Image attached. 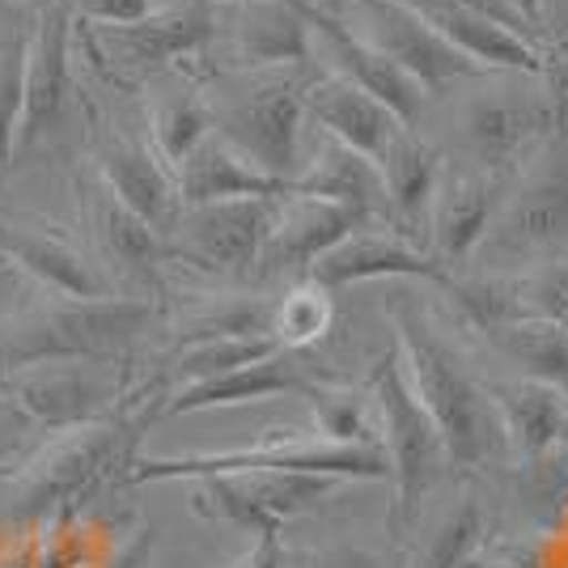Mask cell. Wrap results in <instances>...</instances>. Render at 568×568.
Segmentation results:
<instances>
[{"label": "cell", "mask_w": 568, "mask_h": 568, "mask_svg": "<svg viewBox=\"0 0 568 568\" xmlns=\"http://www.w3.org/2000/svg\"><path fill=\"white\" fill-rule=\"evenodd\" d=\"M390 318H395V335H399L395 353L403 361V374L442 437L446 463L458 471L497 463L500 454L509 450V442H505L488 386L467 369V361L454 353L450 339H442V332L428 323L416 302H407V297L395 302Z\"/></svg>", "instance_id": "6da1fadb"}, {"label": "cell", "mask_w": 568, "mask_h": 568, "mask_svg": "<svg viewBox=\"0 0 568 568\" xmlns=\"http://www.w3.org/2000/svg\"><path fill=\"white\" fill-rule=\"evenodd\" d=\"M153 302L144 297H94L26 310L0 327V382L48 361H111L153 323Z\"/></svg>", "instance_id": "7a4b0ae2"}, {"label": "cell", "mask_w": 568, "mask_h": 568, "mask_svg": "<svg viewBox=\"0 0 568 568\" xmlns=\"http://www.w3.org/2000/svg\"><path fill=\"white\" fill-rule=\"evenodd\" d=\"M568 255V128L509 179L505 200L479 242V263H544Z\"/></svg>", "instance_id": "3957f363"}, {"label": "cell", "mask_w": 568, "mask_h": 568, "mask_svg": "<svg viewBox=\"0 0 568 568\" xmlns=\"http://www.w3.org/2000/svg\"><path fill=\"white\" fill-rule=\"evenodd\" d=\"M242 471H297L327 475V479H390V463L378 446H335L318 433H284L263 437L242 450L179 454V458H141L128 467V484H158V479H204V475Z\"/></svg>", "instance_id": "277c9868"}, {"label": "cell", "mask_w": 568, "mask_h": 568, "mask_svg": "<svg viewBox=\"0 0 568 568\" xmlns=\"http://www.w3.org/2000/svg\"><path fill=\"white\" fill-rule=\"evenodd\" d=\"M153 420V412H132V403H119L111 416L90 420V425L60 428V437L48 442L39 458L18 475L22 484L26 509H51V505H69V500L90 497L102 488L111 475L136 463V442L141 428Z\"/></svg>", "instance_id": "5b68a950"}, {"label": "cell", "mask_w": 568, "mask_h": 568, "mask_svg": "<svg viewBox=\"0 0 568 568\" xmlns=\"http://www.w3.org/2000/svg\"><path fill=\"white\" fill-rule=\"evenodd\" d=\"M369 403L378 416V442L386 463H390V484H395L390 526L403 539L420 514V500L433 493V484L446 475L450 463H446L442 437L428 420V412L420 407L412 382L403 374V361L395 348L382 356L369 374Z\"/></svg>", "instance_id": "8992f818"}, {"label": "cell", "mask_w": 568, "mask_h": 568, "mask_svg": "<svg viewBox=\"0 0 568 568\" xmlns=\"http://www.w3.org/2000/svg\"><path fill=\"white\" fill-rule=\"evenodd\" d=\"M463 149L467 166H479L488 174L514 179L556 128V111L539 77L526 72H493L479 94L463 106Z\"/></svg>", "instance_id": "52a82bcc"}, {"label": "cell", "mask_w": 568, "mask_h": 568, "mask_svg": "<svg viewBox=\"0 0 568 568\" xmlns=\"http://www.w3.org/2000/svg\"><path fill=\"white\" fill-rule=\"evenodd\" d=\"M302 123H306V85L281 72H260L237 94L213 102L216 136L281 183H293L302 166Z\"/></svg>", "instance_id": "ba28073f"}, {"label": "cell", "mask_w": 568, "mask_h": 568, "mask_svg": "<svg viewBox=\"0 0 568 568\" xmlns=\"http://www.w3.org/2000/svg\"><path fill=\"white\" fill-rule=\"evenodd\" d=\"M128 374L106 361H48L4 378L9 403L43 428H72L111 416L123 399Z\"/></svg>", "instance_id": "9c48e42d"}, {"label": "cell", "mask_w": 568, "mask_h": 568, "mask_svg": "<svg viewBox=\"0 0 568 568\" xmlns=\"http://www.w3.org/2000/svg\"><path fill=\"white\" fill-rule=\"evenodd\" d=\"M361 22H365V43L390 55L403 72H412L428 94H437L442 85L454 81H484L493 72L471 64L458 48H450L433 26L403 0H353Z\"/></svg>", "instance_id": "30bf717a"}, {"label": "cell", "mask_w": 568, "mask_h": 568, "mask_svg": "<svg viewBox=\"0 0 568 568\" xmlns=\"http://www.w3.org/2000/svg\"><path fill=\"white\" fill-rule=\"evenodd\" d=\"M272 216H276V200H225V204L183 209L174 225V242L166 246L195 267L242 276L260 267Z\"/></svg>", "instance_id": "8fae6325"}, {"label": "cell", "mask_w": 568, "mask_h": 568, "mask_svg": "<svg viewBox=\"0 0 568 568\" xmlns=\"http://www.w3.org/2000/svg\"><path fill=\"white\" fill-rule=\"evenodd\" d=\"M230 64L246 72L306 69L314 60V26L302 9L281 0H230L216 4V34Z\"/></svg>", "instance_id": "7c38bea8"}, {"label": "cell", "mask_w": 568, "mask_h": 568, "mask_svg": "<svg viewBox=\"0 0 568 568\" xmlns=\"http://www.w3.org/2000/svg\"><path fill=\"white\" fill-rule=\"evenodd\" d=\"M505 187H509L505 174H488L479 166L442 170V183H437L433 209H428L425 246L446 272L454 263L475 260V251L505 200Z\"/></svg>", "instance_id": "4fadbf2b"}, {"label": "cell", "mask_w": 568, "mask_h": 568, "mask_svg": "<svg viewBox=\"0 0 568 568\" xmlns=\"http://www.w3.org/2000/svg\"><path fill=\"white\" fill-rule=\"evenodd\" d=\"M310 26H314V43H318L323 55L332 60L335 77H344V81H353L356 90H365L369 98H378L382 106L399 119L403 128L416 132V123L425 119L428 98H433L425 85H420L412 72H403L390 55H382L378 48H369L344 18H335L327 4L318 9V18H314Z\"/></svg>", "instance_id": "5bb4252c"}, {"label": "cell", "mask_w": 568, "mask_h": 568, "mask_svg": "<svg viewBox=\"0 0 568 568\" xmlns=\"http://www.w3.org/2000/svg\"><path fill=\"white\" fill-rule=\"evenodd\" d=\"M72 0H48L39 9V26L26 39V98L18 149H30L64 119L72 98V55H69Z\"/></svg>", "instance_id": "9a60e30c"}, {"label": "cell", "mask_w": 568, "mask_h": 568, "mask_svg": "<svg viewBox=\"0 0 568 568\" xmlns=\"http://www.w3.org/2000/svg\"><path fill=\"white\" fill-rule=\"evenodd\" d=\"M450 276L428 251L399 234H378L374 225L356 230L344 242H335L323 260L310 263L306 281L318 288H348L361 281H433L442 284Z\"/></svg>", "instance_id": "2e32d148"}, {"label": "cell", "mask_w": 568, "mask_h": 568, "mask_svg": "<svg viewBox=\"0 0 568 568\" xmlns=\"http://www.w3.org/2000/svg\"><path fill=\"white\" fill-rule=\"evenodd\" d=\"M106 51L132 69H162L170 60L195 55L213 43L216 4L213 0H179L170 9H149L141 22L98 26Z\"/></svg>", "instance_id": "e0dca14e"}, {"label": "cell", "mask_w": 568, "mask_h": 568, "mask_svg": "<svg viewBox=\"0 0 568 568\" xmlns=\"http://www.w3.org/2000/svg\"><path fill=\"white\" fill-rule=\"evenodd\" d=\"M369 221L344 204H327V200H314V195H281L276 200V216H272V230L263 242L260 272L284 276V272H302L306 276L310 263L323 260L335 242H344L348 234L365 230Z\"/></svg>", "instance_id": "ac0fdd59"}, {"label": "cell", "mask_w": 568, "mask_h": 568, "mask_svg": "<svg viewBox=\"0 0 568 568\" xmlns=\"http://www.w3.org/2000/svg\"><path fill=\"white\" fill-rule=\"evenodd\" d=\"M98 174H102V187L115 195L123 209L141 216L149 230L166 237L174 234L179 216H183V200H179V183H174V170L141 141H106L98 149Z\"/></svg>", "instance_id": "d6986e66"}, {"label": "cell", "mask_w": 568, "mask_h": 568, "mask_svg": "<svg viewBox=\"0 0 568 568\" xmlns=\"http://www.w3.org/2000/svg\"><path fill=\"white\" fill-rule=\"evenodd\" d=\"M442 170H446L442 149L412 128H403L378 158L382 191H386V225L407 242H416L420 251H428L425 225L437 183H442Z\"/></svg>", "instance_id": "ffe728a7"}, {"label": "cell", "mask_w": 568, "mask_h": 568, "mask_svg": "<svg viewBox=\"0 0 568 568\" xmlns=\"http://www.w3.org/2000/svg\"><path fill=\"white\" fill-rule=\"evenodd\" d=\"M323 378L310 374L297 353H276L255 365H242L234 374H221L209 382H191L166 395L158 416H187V412H213V407H242V403H263L276 395H310Z\"/></svg>", "instance_id": "44dd1931"}, {"label": "cell", "mask_w": 568, "mask_h": 568, "mask_svg": "<svg viewBox=\"0 0 568 568\" xmlns=\"http://www.w3.org/2000/svg\"><path fill=\"white\" fill-rule=\"evenodd\" d=\"M306 119L318 123V132L327 141L348 144V149H356L369 162H378L382 153H386V144L403 132V123L382 106L378 98L356 90L353 81H344L335 72L306 85Z\"/></svg>", "instance_id": "7402d4cb"}, {"label": "cell", "mask_w": 568, "mask_h": 568, "mask_svg": "<svg viewBox=\"0 0 568 568\" xmlns=\"http://www.w3.org/2000/svg\"><path fill=\"white\" fill-rule=\"evenodd\" d=\"M288 191L327 200V204H344V209L365 216L369 225H378V221L386 225V191H382L378 162L361 158L348 144L327 141V136L314 149V158L297 166Z\"/></svg>", "instance_id": "603a6c76"}, {"label": "cell", "mask_w": 568, "mask_h": 568, "mask_svg": "<svg viewBox=\"0 0 568 568\" xmlns=\"http://www.w3.org/2000/svg\"><path fill=\"white\" fill-rule=\"evenodd\" d=\"M174 183H179L183 209H204V204H225V200H281V195H288V183L255 170L216 132L209 141L195 144V153L174 170Z\"/></svg>", "instance_id": "cb8c5ba5"}, {"label": "cell", "mask_w": 568, "mask_h": 568, "mask_svg": "<svg viewBox=\"0 0 568 568\" xmlns=\"http://www.w3.org/2000/svg\"><path fill=\"white\" fill-rule=\"evenodd\" d=\"M0 255L22 267L30 281H39L43 288L72 297V302H94V297H111L106 276L81 251H72L69 242L43 234V230H22L0 221Z\"/></svg>", "instance_id": "d4e9b609"}, {"label": "cell", "mask_w": 568, "mask_h": 568, "mask_svg": "<svg viewBox=\"0 0 568 568\" xmlns=\"http://www.w3.org/2000/svg\"><path fill=\"white\" fill-rule=\"evenodd\" d=\"M488 395L497 403L509 450L521 454V458L556 450V442L568 433V399L547 382H497V386H488Z\"/></svg>", "instance_id": "484cf974"}, {"label": "cell", "mask_w": 568, "mask_h": 568, "mask_svg": "<svg viewBox=\"0 0 568 568\" xmlns=\"http://www.w3.org/2000/svg\"><path fill=\"white\" fill-rule=\"evenodd\" d=\"M90 216H94V237L102 260L115 267L119 276H132L141 284H158V263L166 260V237L149 230L132 209H123L106 187L90 195Z\"/></svg>", "instance_id": "4316f807"}, {"label": "cell", "mask_w": 568, "mask_h": 568, "mask_svg": "<svg viewBox=\"0 0 568 568\" xmlns=\"http://www.w3.org/2000/svg\"><path fill=\"white\" fill-rule=\"evenodd\" d=\"M442 288H446V297H450L458 323H463V327H471V332H479V335H488V339L526 318L521 281H514V276H500V272L446 276Z\"/></svg>", "instance_id": "83f0119b"}, {"label": "cell", "mask_w": 568, "mask_h": 568, "mask_svg": "<svg viewBox=\"0 0 568 568\" xmlns=\"http://www.w3.org/2000/svg\"><path fill=\"white\" fill-rule=\"evenodd\" d=\"M505 356H514L526 378L547 382L556 386L560 395L568 399V332L560 323H547V318H521L514 327L493 335Z\"/></svg>", "instance_id": "f1b7e54d"}, {"label": "cell", "mask_w": 568, "mask_h": 568, "mask_svg": "<svg viewBox=\"0 0 568 568\" xmlns=\"http://www.w3.org/2000/svg\"><path fill=\"white\" fill-rule=\"evenodd\" d=\"M149 128H153V153L170 170H179L195 153V144L213 136V102L204 94H191V90L170 94L153 106Z\"/></svg>", "instance_id": "f546056e"}, {"label": "cell", "mask_w": 568, "mask_h": 568, "mask_svg": "<svg viewBox=\"0 0 568 568\" xmlns=\"http://www.w3.org/2000/svg\"><path fill=\"white\" fill-rule=\"evenodd\" d=\"M314 407V433L323 442L335 446H378V416H374V403L369 395H353V390H339L335 382H318L306 395Z\"/></svg>", "instance_id": "4dcf8cb0"}, {"label": "cell", "mask_w": 568, "mask_h": 568, "mask_svg": "<svg viewBox=\"0 0 568 568\" xmlns=\"http://www.w3.org/2000/svg\"><path fill=\"white\" fill-rule=\"evenodd\" d=\"M276 353H288L276 344V335H230V339H200V344H183V353L174 361L179 386L191 382H209L221 374H234L242 365H255Z\"/></svg>", "instance_id": "1f68e13d"}, {"label": "cell", "mask_w": 568, "mask_h": 568, "mask_svg": "<svg viewBox=\"0 0 568 568\" xmlns=\"http://www.w3.org/2000/svg\"><path fill=\"white\" fill-rule=\"evenodd\" d=\"M332 318H335L332 293L306 281L297 284V288H288L281 302H276V310H272V335H276L281 348L302 353V348L318 344L323 335L332 332Z\"/></svg>", "instance_id": "d6a6232c"}, {"label": "cell", "mask_w": 568, "mask_h": 568, "mask_svg": "<svg viewBox=\"0 0 568 568\" xmlns=\"http://www.w3.org/2000/svg\"><path fill=\"white\" fill-rule=\"evenodd\" d=\"M484 539V509L479 500H458L446 518L433 526L425 547L416 551L412 568H463Z\"/></svg>", "instance_id": "836d02e7"}, {"label": "cell", "mask_w": 568, "mask_h": 568, "mask_svg": "<svg viewBox=\"0 0 568 568\" xmlns=\"http://www.w3.org/2000/svg\"><path fill=\"white\" fill-rule=\"evenodd\" d=\"M26 98V34L0 43V179L13 166L18 153V128H22Z\"/></svg>", "instance_id": "e575fe53"}, {"label": "cell", "mask_w": 568, "mask_h": 568, "mask_svg": "<svg viewBox=\"0 0 568 568\" xmlns=\"http://www.w3.org/2000/svg\"><path fill=\"white\" fill-rule=\"evenodd\" d=\"M521 302L526 318L560 323V314L568 310V255L544 260L530 276H521Z\"/></svg>", "instance_id": "d590c367"}, {"label": "cell", "mask_w": 568, "mask_h": 568, "mask_svg": "<svg viewBox=\"0 0 568 568\" xmlns=\"http://www.w3.org/2000/svg\"><path fill=\"white\" fill-rule=\"evenodd\" d=\"M535 48H539V55L568 51V0H539V9H535Z\"/></svg>", "instance_id": "8d00e7d4"}, {"label": "cell", "mask_w": 568, "mask_h": 568, "mask_svg": "<svg viewBox=\"0 0 568 568\" xmlns=\"http://www.w3.org/2000/svg\"><path fill=\"white\" fill-rule=\"evenodd\" d=\"M85 18H94L98 26H123L141 22L144 13L153 9V0H72Z\"/></svg>", "instance_id": "74e56055"}, {"label": "cell", "mask_w": 568, "mask_h": 568, "mask_svg": "<svg viewBox=\"0 0 568 568\" xmlns=\"http://www.w3.org/2000/svg\"><path fill=\"white\" fill-rule=\"evenodd\" d=\"M539 81H544L547 98H551L556 128H568V51H551V55H544Z\"/></svg>", "instance_id": "f35d334b"}, {"label": "cell", "mask_w": 568, "mask_h": 568, "mask_svg": "<svg viewBox=\"0 0 568 568\" xmlns=\"http://www.w3.org/2000/svg\"><path fill=\"white\" fill-rule=\"evenodd\" d=\"M230 568H284V539L281 526L255 530V544L246 547Z\"/></svg>", "instance_id": "ab89813d"}, {"label": "cell", "mask_w": 568, "mask_h": 568, "mask_svg": "<svg viewBox=\"0 0 568 568\" xmlns=\"http://www.w3.org/2000/svg\"><path fill=\"white\" fill-rule=\"evenodd\" d=\"M314 568H386V560L365 551V547H332L314 560Z\"/></svg>", "instance_id": "60d3db41"}, {"label": "cell", "mask_w": 568, "mask_h": 568, "mask_svg": "<svg viewBox=\"0 0 568 568\" xmlns=\"http://www.w3.org/2000/svg\"><path fill=\"white\" fill-rule=\"evenodd\" d=\"M463 568H530V565H521V560H500V556H484V560H479V556H471Z\"/></svg>", "instance_id": "b9f144b4"}, {"label": "cell", "mask_w": 568, "mask_h": 568, "mask_svg": "<svg viewBox=\"0 0 568 568\" xmlns=\"http://www.w3.org/2000/svg\"><path fill=\"white\" fill-rule=\"evenodd\" d=\"M213 4H230V0H213ZM281 4H293V9H302L310 22H314V18H318V9H323L318 0H281Z\"/></svg>", "instance_id": "7bdbcfd3"}, {"label": "cell", "mask_w": 568, "mask_h": 568, "mask_svg": "<svg viewBox=\"0 0 568 568\" xmlns=\"http://www.w3.org/2000/svg\"><path fill=\"white\" fill-rule=\"evenodd\" d=\"M509 4H514L521 18L530 22V30H535V9H539V0H509Z\"/></svg>", "instance_id": "ee69618b"}, {"label": "cell", "mask_w": 568, "mask_h": 568, "mask_svg": "<svg viewBox=\"0 0 568 568\" xmlns=\"http://www.w3.org/2000/svg\"><path fill=\"white\" fill-rule=\"evenodd\" d=\"M0 4H34V9H43L48 0H0Z\"/></svg>", "instance_id": "f6af8a7d"}, {"label": "cell", "mask_w": 568, "mask_h": 568, "mask_svg": "<svg viewBox=\"0 0 568 568\" xmlns=\"http://www.w3.org/2000/svg\"><path fill=\"white\" fill-rule=\"evenodd\" d=\"M9 412H13V403H9V399H0V416H9Z\"/></svg>", "instance_id": "bcb514c9"}, {"label": "cell", "mask_w": 568, "mask_h": 568, "mask_svg": "<svg viewBox=\"0 0 568 568\" xmlns=\"http://www.w3.org/2000/svg\"><path fill=\"white\" fill-rule=\"evenodd\" d=\"M560 327H565V332H568V310H565V314H560Z\"/></svg>", "instance_id": "7dc6e473"}, {"label": "cell", "mask_w": 568, "mask_h": 568, "mask_svg": "<svg viewBox=\"0 0 568 568\" xmlns=\"http://www.w3.org/2000/svg\"><path fill=\"white\" fill-rule=\"evenodd\" d=\"M4 475H9V471H4V463H0V479H4Z\"/></svg>", "instance_id": "c3c4849f"}]
</instances>
